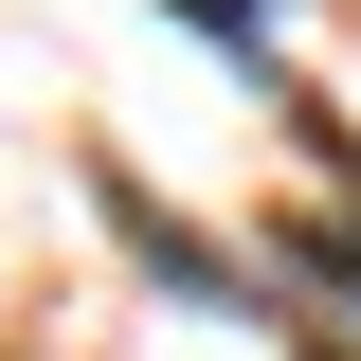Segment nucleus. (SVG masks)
I'll list each match as a JSON object with an SVG mask.
<instances>
[{"label": "nucleus", "mask_w": 361, "mask_h": 361, "mask_svg": "<svg viewBox=\"0 0 361 361\" xmlns=\"http://www.w3.org/2000/svg\"><path fill=\"white\" fill-rule=\"evenodd\" d=\"M307 271H343V289H361V235H307Z\"/></svg>", "instance_id": "f257e3e1"}]
</instances>
